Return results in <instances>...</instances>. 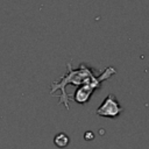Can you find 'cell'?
Returning a JSON list of instances; mask_svg holds the SVG:
<instances>
[{
  "mask_svg": "<svg viewBox=\"0 0 149 149\" xmlns=\"http://www.w3.org/2000/svg\"><path fill=\"white\" fill-rule=\"evenodd\" d=\"M115 69L113 66H107L100 74L93 77L92 79H90L88 81H86L85 84L78 86V88L76 90L74 94L72 95V100L78 102V104H86L91 95L93 94V92L95 90H98L101 85L102 81L109 79L113 74H115Z\"/></svg>",
  "mask_w": 149,
  "mask_h": 149,
  "instance_id": "7a4b0ae2",
  "label": "cell"
},
{
  "mask_svg": "<svg viewBox=\"0 0 149 149\" xmlns=\"http://www.w3.org/2000/svg\"><path fill=\"white\" fill-rule=\"evenodd\" d=\"M122 112H123V108L119 104L116 97L112 93H109L105 98V100L101 102V105L95 111L97 115L104 116V118H116Z\"/></svg>",
  "mask_w": 149,
  "mask_h": 149,
  "instance_id": "3957f363",
  "label": "cell"
},
{
  "mask_svg": "<svg viewBox=\"0 0 149 149\" xmlns=\"http://www.w3.org/2000/svg\"><path fill=\"white\" fill-rule=\"evenodd\" d=\"M94 70L88 68L86 64H80L78 69H73L71 63H68V72L61 77L58 81H52L50 84V93L54 94L55 91L61 90V95H59V104H64L66 109H70L69 101H70V95L66 93V86L68 85H73V86H80L95 77Z\"/></svg>",
  "mask_w": 149,
  "mask_h": 149,
  "instance_id": "6da1fadb",
  "label": "cell"
},
{
  "mask_svg": "<svg viewBox=\"0 0 149 149\" xmlns=\"http://www.w3.org/2000/svg\"><path fill=\"white\" fill-rule=\"evenodd\" d=\"M84 137H85V140H86V141H90V140H93L94 134H93L92 132H86V133H85V135H84Z\"/></svg>",
  "mask_w": 149,
  "mask_h": 149,
  "instance_id": "5b68a950",
  "label": "cell"
},
{
  "mask_svg": "<svg viewBox=\"0 0 149 149\" xmlns=\"http://www.w3.org/2000/svg\"><path fill=\"white\" fill-rule=\"evenodd\" d=\"M69 142H70V139H69V136L65 133H59L54 139V143L58 148H65V147H68Z\"/></svg>",
  "mask_w": 149,
  "mask_h": 149,
  "instance_id": "277c9868",
  "label": "cell"
}]
</instances>
